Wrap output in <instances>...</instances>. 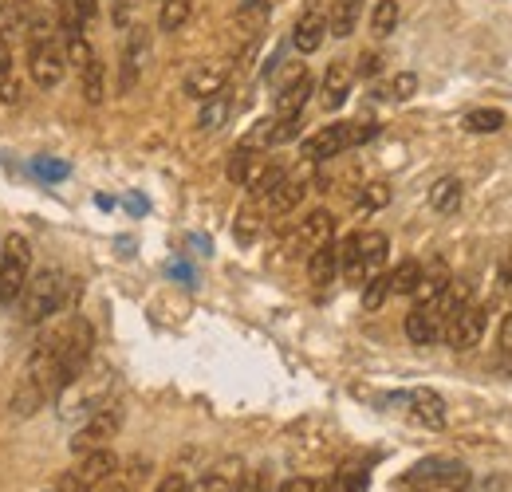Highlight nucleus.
I'll return each mask as SVG.
<instances>
[{
    "label": "nucleus",
    "instance_id": "obj_1",
    "mask_svg": "<svg viewBox=\"0 0 512 492\" xmlns=\"http://www.w3.org/2000/svg\"><path fill=\"white\" fill-rule=\"evenodd\" d=\"M75 292H79V280H71L60 268H44V272L28 276V284L20 292V311H24L20 319L24 323H44V319L60 315L75 300Z\"/></svg>",
    "mask_w": 512,
    "mask_h": 492
},
{
    "label": "nucleus",
    "instance_id": "obj_2",
    "mask_svg": "<svg viewBox=\"0 0 512 492\" xmlns=\"http://www.w3.org/2000/svg\"><path fill=\"white\" fill-rule=\"evenodd\" d=\"M60 351H56V394H64L67 386L79 382V374L91 363V347H95V331L87 319H71L64 331H56Z\"/></svg>",
    "mask_w": 512,
    "mask_h": 492
},
{
    "label": "nucleus",
    "instance_id": "obj_3",
    "mask_svg": "<svg viewBox=\"0 0 512 492\" xmlns=\"http://www.w3.org/2000/svg\"><path fill=\"white\" fill-rule=\"evenodd\" d=\"M64 71L67 52L60 48L56 32L48 24H32V32H28V75H32V83L40 91H52V87H60Z\"/></svg>",
    "mask_w": 512,
    "mask_h": 492
},
{
    "label": "nucleus",
    "instance_id": "obj_4",
    "mask_svg": "<svg viewBox=\"0 0 512 492\" xmlns=\"http://www.w3.org/2000/svg\"><path fill=\"white\" fill-rule=\"evenodd\" d=\"M379 134V123H331L316 130L308 142H304V162H327V158H339L343 150L351 146H363Z\"/></svg>",
    "mask_w": 512,
    "mask_h": 492
},
{
    "label": "nucleus",
    "instance_id": "obj_5",
    "mask_svg": "<svg viewBox=\"0 0 512 492\" xmlns=\"http://www.w3.org/2000/svg\"><path fill=\"white\" fill-rule=\"evenodd\" d=\"M28 276H32V245L28 237L8 233L0 245V308H16Z\"/></svg>",
    "mask_w": 512,
    "mask_h": 492
},
{
    "label": "nucleus",
    "instance_id": "obj_6",
    "mask_svg": "<svg viewBox=\"0 0 512 492\" xmlns=\"http://www.w3.org/2000/svg\"><path fill=\"white\" fill-rule=\"evenodd\" d=\"M119 473V457L111 449H91L79 457V465H71L64 477L56 481V492H95Z\"/></svg>",
    "mask_w": 512,
    "mask_h": 492
},
{
    "label": "nucleus",
    "instance_id": "obj_7",
    "mask_svg": "<svg viewBox=\"0 0 512 492\" xmlns=\"http://www.w3.org/2000/svg\"><path fill=\"white\" fill-rule=\"evenodd\" d=\"M406 485L414 492H465L469 489V469L461 461H449V457H430V461L410 469Z\"/></svg>",
    "mask_w": 512,
    "mask_h": 492
},
{
    "label": "nucleus",
    "instance_id": "obj_8",
    "mask_svg": "<svg viewBox=\"0 0 512 492\" xmlns=\"http://www.w3.org/2000/svg\"><path fill=\"white\" fill-rule=\"evenodd\" d=\"M123 430V406H99L95 414H87V422L71 433V453L83 457L91 449H107V441H115V433Z\"/></svg>",
    "mask_w": 512,
    "mask_h": 492
},
{
    "label": "nucleus",
    "instance_id": "obj_9",
    "mask_svg": "<svg viewBox=\"0 0 512 492\" xmlns=\"http://www.w3.org/2000/svg\"><path fill=\"white\" fill-rule=\"evenodd\" d=\"M312 166H316V162H304L300 170H284V178H280V182L264 193V209H268L272 217L292 213V209H296V205L308 197V185H312Z\"/></svg>",
    "mask_w": 512,
    "mask_h": 492
},
{
    "label": "nucleus",
    "instance_id": "obj_10",
    "mask_svg": "<svg viewBox=\"0 0 512 492\" xmlns=\"http://www.w3.org/2000/svg\"><path fill=\"white\" fill-rule=\"evenodd\" d=\"M335 241V217L327 213V209H312L300 225H296V233L288 237V252L292 256H308V252H316V248L331 245Z\"/></svg>",
    "mask_w": 512,
    "mask_h": 492
},
{
    "label": "nucleus",
    "instance_id": "obj_11",
    "mask_svg": "<svg viewBox=\"0 0 512 492\" xmlns=\"http://www.w3.org/2000/svg\"><path fill=\"white\" fill-rule=\"evenodd\" d=\"M481 335H485V308H477V304H465L442 331V339L453 351H473L481 343Z\"/></svg>",
    "mask_w": 512,
    "mask_h": 492
},
{
    "label": "nucleus",
    "instance_id": "obj_12",
    "mask_svg": "<svg viewBox=\"0 0 512 492\" xmlns=\"http://www.w3.org/2000/svg\"><path fill=\"white\" fill-rule=\"evenodd\" d=\"M323 40H327V12H323L320 4H312V8L296 20V28H292V44H296L300 56H312V52L323 48Z\"/></svg>",
    "mask_w": 512,
    "mask_h": 492
},
{
    "label": "nucleus",
    "instance_id": "obj_13",
    "mask_svg": "<svg viewBox=\"0 0 512 492\" xmlns=\"http://www.w3.org/2000/svg\"><path fill=\"white\" fill-rule=\"evenodd\" d=\"M312 91H316L312 75H308V71H300L296 79H288V83L280 87V95H276V107H272V115H276V119H296V115H304V107H308Z\"/></svg>",
    "mask_w": 512,
    "mask_h": 492
},
{
    "label": "nucleus",
    "instance_id": "obj_14",
    "mask_svg": "<svg viewBox=\"0 0 512 492\" xmlns=\"http://www.w3.org/2000/svg\"><path fill=\"white\" fill-rule=\"evenodd\" d=\"M146 56H150V36H146V28H130L127 48H123V75H119V91H123V95L134 91V83H138V75H142V67H146Z\"/></svg>",
    "mask_w": 512,
    "mask_h": 492
},
{
    "label": "nucleus",
    "instance_id": "obj_15",
    "mask_svg": "<svg viewBox=\"0 0 512 492\" xmlns=\"http://www.w3.org/2000/svg\"><path fill=\"white\" fill-rule=\"evenodd\" d=\"M406 402H410V414H414L418 426H426V430H442L446 426V402H442L438 390L418 386V390H410Z\"/></svg>",
    "mask_w": 512,
    "mask_h": 492
},
{
    "label": "nucleus",
    "instance_id": "obj_16",
    "mask_svg": "<svg viewBox=\"0 0 512 492\" xmlns=\"http://www.w3.org/2000/svg\"><path fill=\"white\" fill-rule=\"evenodd\" d=\"M225 83H229V63H205V67H197V71L186 75V95L205 103L217 91H225Z\"/></svg>",
    "mask_w": 512,
    "mask_h": 492
},
{
    "label": "nucleus",
    "instance_id": "obj_17",
    "mask_svg": "<svg viewBox=\"0 0 512 492\" xmlns=\"http://www.w3.org/2000/svg\"><path fill=\"white\" fill-rule=\"evenodd\" d=\"M241 477H245L241 457H225V461H217L209 473H201V481H197V485H190L186 492H233Z\"/></svg>",
    "mask_w": 512,
    "mask_h": 492
},
{
    "label": "nucleus",
    "instance_id": "obj_18",
    "mask_svg": "<svg viewBox=\"0 0 512 492\" xmlns=\"http://www.w3.org/2000/svg\"><path fill=\"white\" fill-rule=\"evenodd\" d=\"M351 79H355V71H351L343 60H335L331 67H327L323 87H320L323 107H327V111H339V107L347 103V95H351Z\"/></svg>",
    "mask_w": 512,
    "mask_h": 492
},
{
    "label": "nucleus",
    "instance_id": "obj_19",
    "mask_svg": "<svg viewBox=\"0 0 512 492\" xmlns=\"http://www.w3.org/2000/svg\"><path fill=\"white\" fill-rule=\"evenodd\" d=\"M449 268L442 260H434L430 268H422V276H418V284H414V292H410V300H414V308H426V304H434L442 292L449 288Z\"/></svg>",
    "mask_w": 512,
    "mask_h": 492
},
{
    "label": "nucleus",
    "instance_id": "obj_20",
    "mask_svg": "<svg viewBox=\"0 0 512 492\" xmlns=\"http://www.w3.org/2000/svg\"><path fill=\"white\" fill-rule=\"evenodd\" d=\"M406 339L418 343V347H430V343L442 339V319L434 315L430 304H426V308H414L406 315Z\"/></svg>",
    "mask_w": 512,
    "mask_h": 492
},
{
    "label": "nucleus",
    "instance_id": "obj_21",
    "mask_svg": "<svg viewBox=\"0 0 512 492\" xmlns=\"http://www.w3.org/2000/svg\"><path fill=\"white\" fill-rule=\"evenodd\" d=\"M359 16H363V0H331L327 32H331V36H339V40H347V36L355 32Z\"/></svg>",
    "mask_w": 512,
    "mask_h": 492
},
{
    "label": "nucleus",
    "instance_id": "obj_22",
    "mask_svg": "<svg viewBox=\"0 0 512 492\" xmlns=\"http://www.w3.org/2000/svg\"><path fill=\"white\" fill-rule=\"evenodd\" d=\"M335 276H339V252H335V241L316 248V252H308V280H312L316 288H327Z\"/></svg>",
    "mask_w": 512,
    "mask_h": 492
},
{
    "label": "nucleus",
    "instance_id": "obj_23",
    "mask_svg": "<svg viewBox=\"0 0 512 492\" xmlns=\"http://www.w3.org/2000/svg\"><path fill=\"white\" fill-rule=\"evenodd\" d=\"M229 115H233V95H229V91H217L213 99H205V103H201V115H197V130L213 134V130H221V126L229 123Z\"/></svg>",
    "mask_w": 512,
    "mask_h": 492
},
{
    "label": "nucleus",
    "instance_id": "obj_24",
    "mask_svg": "<svg viewBox=\"0 0 512 492\" xmlns=\"http://www.w3.org/2000/svg\"><path fill=\"white\" fill-rule=\"evenodd\" d=\"M79 83H83V99L91 107H99L107 99V67H103L99 56H91V60L79 67Z\"/></svg>",
    "mask_w": 512,
    "mask_h": 492
},
{
    "label": "nucleus",
    "instance_id": "obj_25",
    "mask_svg": "<svg viewBox=\"0 0 512 492\" xmlns=\"http://www.w3.org/2000/svg\"><path fill=\"white\" fill-rule=\"evenodd\" d=\"M355 245H359V260H363L367 276H375L386 264V252H390L386 233H355Z\"/></svg>",
    "mask_w": 512,
    "mask_h": 492
},
{
    "label": "nucleus",
    "instance_id": "obj_26",
    "mask_svg": "<svg viewBox=\"0 0 512 492\" xmlns=\"http://www.w3.org/2000/svg\"><path fill=\"white\" fill-rule=\"evenodd\" d=\"M20 99V79H16V63H12V48L0 36V103H16Z\"/></svg>",
    "mask_w": 512,
    "mask_h": 492
},
{
    "label": "nucleus",
    "instance_id": "obj_27",
    "mask_svg": "<svg viewBox=\"0 0 512 492\" xmlns=\"http://www.w3.org/2000/svg\"><path fill=\"white\" fill-rule=\"evenodd\" d=\"M190 12H193V0H162V8H158V28H162V32H182L186 20H190Z\"/></svg>",
    "mask_w": 512,
    "mask_h": 492
},
{
    "label": "nucleus",
    "instance_id": "obj_28",
    "mask_svg": "<svg viewBox=\"0 0 512 492\" xmlns=\"http://www.w3.org/2000/svg\"><path fill=\"white\" fill-rule=\"evenodd\" d=\"M260 150H249V146H237L233 154H229V166H225V174H229V182L233 185H245L249 178H253V170H256V158Z\"/></svg>",
    "mask_w": 512,
    "mask_h": 492
},
{
    "label": "nucleus",
    "instance_id": "obj_29",
    "mask_svg": "<svg viewBox=\"0 0 512 492\" xmlns=\"http://www.w3.org/2000/svg\"><path fill=\"white\" fill-rule=\"evenodd\" d=\"M418 276H422V264H418V260H402V264L386 276L390 296H410V292H414V284H418Z\"/></svg>",
    "mask_w": 512,
    "mask_h": 492
},
{
    "label": "nucleus",
    "instance_id": "obj_30",
    "mask_svg": "<svg viewBox=\"0 0 512 492\" xmlns=\"http://www.w3.org/2000/svg\"><path fill=\"white\" fill-rule=\"evenodd\" d=\"M398 16H402L398 0H375V8H371V32H375L379 40L390 36V32L398 28Z\"/></svg>",
    "mask_w": 512,
    "mask_h": 492
},
{
    "label": "nucleus",
    "instance_id": "obj_31",
    "mask_svg": "<svg viewBox=\"0 0 512 492\" xmlns=\"http://www.w3.org/2000/svg\"><path fill=\"white\" fill-rule=\"evenodd\" d=\"M367 485H371L367 465H343V469L335 473V481H331L327 492H367Z\"/></svg>",
    "mask_w": 512,
    "mask_h": 492
},
{
    "label": "nucleus",
    "instance_id": "obj_32",
    "mask_svg": "<svg viewBox=\"0 0 512 492\" xmlns=\"http://www.w3.org/2000/svg\"><path fill=\"white\" fill-rule=\"evenodd\" d=\"M430 205H434L438 213H453V209L461 205V182H457V178H438L434 189H430Z\"/></svg>",
    "mask_w": 512,
    "mask_h": 492
},
{
    "label": "nucleus",
    "instance_id": "obj_33",
    "mask_svg": "<svg viewBox=\"0 0 512 492\" xmlns=\"http://www.w3.org/2000/svg\"><path fill=\"white\" fill-rule=\"evenodd\" d=\"M501 126H505V115L493 111V107H477V111L465 115V130L469 134H497Z\"/></svg>",
    "mask_w": 512,
    "mask_h": 492
},
{
    "label": "nucleus",
    "instance_id": "obj_34",
    "mask_svg": "<svg viewBox=\"0 0 512 492\" xmlns=\"http://www.w3.org/2000/svg\"><path fill=\"white\" fill-rule=\"evenodd\" d=\"M99 12V0H67V16H64V32L67 28H87Z\"/></svg>",
    "mask_w": 512,
    "mask_h": 492
},
{
    "label": "nucleus",
    "instance_id": "obj_35",
    "mask_svg": "<svg viewBox=\"0 0 512 492\" xmlns=\"http://www.w3.org/2000/svg\"><path fill=\"white\" fill-rule=\"evenodd\" d=\"M386 296H390V284H386L383 272L367 276V284H363V308H367V311H379L386 304Z\"/></svg>",
    "mask_w": 512,
    "mask_h": 492
},
{
    "label": "nucleus",
    "instance_id": "obj_36",
    "mask_svg": "<svg viewBox=\"0 0 512 492\" xmlns=\"http://www.w3.org/2000/svg\"><path fill=\"white\" fill-rule=\"evenodd\" d=\"M272 119H276V115H272ZM300 130H304L300 115H296V119H276V123H272V138H268V146H284V142L300 138Z\"/></svg>",
    "mask_w": 512,
    "mask_h": 492
},
{
    "label": "nucleus",
    "instance_id": "obj_37",
    "mask_svg": "<svg viewBox=\"0 0 512 492\" xmlns=\"http://www.w3.org/2000/svg\"><path fill=\"white\" fill-rule=\"evenodd\" d=\"M237 245H253L256 233H260V217H256V209H241L237 213Z\"/></svg>",
    "mask_w": 512,
    "mask_h": 492
},
{
    "label": "nucleus",
    "instance_id": "obj_38",
    "mask_svg": "<svg viewBox=\"0 0 512 492\" xmlns=\"http://www.w3.org/2000/svg\"><path fill=\"white\" fill-rule=\"evenodd\" d=\"M386 201H390V185L375 182V185H367V189H363V197H359V209H367V213H371V209H383Z\"/></svg>",
    "mask_w": 512,
    "mask_h": 492
},
{
    "label": "nucleus",
    "instance_id": "obj_39",
    "mask_svg": "<svg viewBox=\"0 0 512 492\" xmlns=\"http://www.w3.org/2000/svg\"><path fill=\"white\" fill-rule=\"evenodd\" d=\"M414 91H418V75H414V71L394 75V87H390V95H394V99H410Z\"/></svg>",
    "mask_w": 512,
    "mask_h": 492
},
{
    "label": "nucleus",
    "instance_id": "obj_40",
    "mask_svg": "<svg viewBox=\"0 0 512 492\" xmlns=\"http://www.w3.org/2000/svg\"><path fill=\"white\" fill-rule=\"evenodd\" d=\"M276 492H327V485L316 481V477H292V481H284Z\"/></svg>",
    "mask_w": 512,
    "mask_h": 492
},
{
    "label": "nucleus",
    "instance_id": "obj_41",
    "mask_svg": "<svg viewBox=\"0 0 512 492\" xmlns=\"http://www.w3.org/2000/svg\"><path fill=\"white\" fill-rule=\"evenodd\" d=\"M233 492H268V473H264V469L245 473V477L237 481V489H233Z\"/></svg>",
    "mask_w": 512,
    "mask_h": 492
},
{
    "label": "nucleus",
    "instance_id": "obj_42",
    "mask_svg": "<svg viewBox=\"0 0 512 492\" xmlns=\"http://www.w3.org/2000/svg\"><path fill=\"white\" fill-rule=\"evenodd\" d=\"M36 174L48 182H60V178H67V162H36Z\"/></svg>",
    "mask_w": 512,
    "mask_h": 492
},
{
    "label": "nucleus",
    "instance_id": "obj_43",
    "mask_svg": "<svg viewBox=\"0 0 512 492\" xmlns=\"http://www.w3.org/2000/svg\"><path fill=\"white\" fill-rule=\"evenodd\" d=\"M379 71H383V56H375V52L359 56V75H363V79H371V75H379Z\"/></svg>",
    "mask_w": 512,
    "mask_h": 492
},
{
    "label": "nucleus",
    "instance_id": "obj_44",
    "mask_svg": "<svg viewBox=\"0 0 512 492\" xmlns=\"http://www.w3.org/2000/svg\"><path fill=\"white\" fill-rule=\"evenodd\" d=\"M241 16L264 20V16H268V0H241Z\"/></svg>",
    "mask_w": 512,
    "mask_h": 492
},
{
    "label": "nucleus",
    "instance_id": "obj_45",
    "mask_svg": "<svg viewBox=\"0 0 512 492\" xmlns=\"http://www.w3.org/2000/svg\"><path fill=\"white\" fill-rule=\"evenodd\" d=\"M186 489H190L186 477H182V473H170V477H162V485H158L154 492H186Z\"/></svg>",
    "mask_w": 512,
    "mask_h": 492
},
{
    "label": "nucleus",
    "instance_id": "obj_46",
    "mask_svg": "<svg viewBox=\"0 0 512 492\" xmlns=\"http://www.w3.org/2000/svg\"><path fill=\"white\" fill-rule=\"evenodd\" d=\"M501 347L512 351V315H505V323H501Z\"/></svg>",
    "mask_w": 512,
    "mask_h": 492
},
{
    "label": "nucleus",
    "instance_id": "obj_47",
    "mask_svg": "<svg viewBox=\"0 0 512 492\" xmlns=\"http://www.w3.org/2000/svg\"><path fill=\"white\" fill-rule=\"evenodd\" d=\"M52 4H56V8H60V12L67 16V0H52Z\"/></svg>",
    "mask_w": 512,
    "mask_h": 492
},
{
    "label": "nucleus",
    "instance_id": "obj_48",
    "mask_svg": "<svg viewBox=\"0 0 512 492\" xmlns=\"http://www.w3.org/2000/svg\"><path fill=\"white\" fill-rule=\"evenodd\" d=\"M0 12H4V0H0Z\"/></svg>",
    "mask_w": 512,
    "mask_h": 492
},
{
    "label": "nucleus",
    "instance_id": "obj_49",
    "mask_svg": "<svg viewBox=\"0 0 512 492\" xmlns=\"http://www.w3.org/2000/svg\"><path fill=\"white\" fill-rule=\"evenodd\" d=\"M16 4H28V0H16Z\"/></svg>",
    "mask_w": 512,
    "mask_h": 492
}]
</instances>
